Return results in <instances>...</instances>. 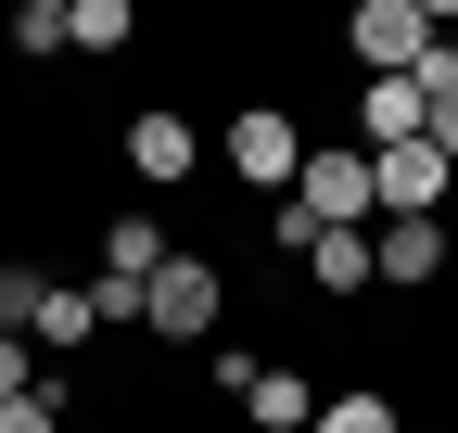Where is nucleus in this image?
<instances>
[{
	"mask_svg": "<svg viewBox=\"0 0 458 433\" xmlns=\"http://www.w3.org/2000/svg\"><path fill=\"white\" fill-rule=\"evenodd\" d=\"M445 38V0H357L344 13V51H357V77H420Z\"/></svg>",
	"mask_w": 458,
	"mask_h": 433,
	"instance_id": "f257e3e1",
	"label": "nucleus"
},
{
	"mask_svg": "<svg viewBox=\"0 0 458 433\" xmlns=\"http://www.w3.org/2000/svg\"><path fill=\"white\" fill-rule=\"evenodd\" d=\"M293 204L318 216V230H382V166L357 140H306V179H293Z\"/></svg>",
	"mask_w": 458,
	"mask_h": 433,
	"instance_id": "f03ea898",
	"label": "nucleus"
},
{
	"mask_svg": "<svg viewBox=\"0 0 458 433\" xmlns=\"http://www.w3.org/2000/svg\"><path fill=\"white\" fill-rule=\"evenodd\" d=\"M229 179L267 191V204H293V179H306V128H293V102H242V115H229Z\"/></svg>",
	"mask_w": 458,
	"mask_h": 433,
	"instance_id": "7ed1b4c3",
	"label": "nucleus"
},
{
	"mask_svg": "<svg viewBox=\"0 0 458 433\" xmlns=\"http://www.w3.org/2000/svg\"><path fill=\"white\" fill-rule=\"evenodd\" d=\"M216 318H229V267L179 242V255H165V281H153V306H140V332H153V344H204Z\"/></svg>",
	"mask_w": 458,
	"mask_h": 433,
	"instance_id": "20e7f679",
	"label": "nucleus"
},
{
	"mask_svg": "<svg viewBox=\"0 0 458 433\" xmlns=\"http://www.w3.org/2000/svg\"><path fill=\"white\" fill-rule=\"evenodd\" d=\"M433 140V77H357V153Z\"/></svg>",
	"mask_w": 458,
	"mask_h": 433,
	"instance_id": "39448f33",
	"label": "nucleus"
},
{
	"mask_svg": "<svg viewBox=\"0 0 458 433\" xmlns=\"http://www.w3.org/2000/svg\"><path fill=\"white\" fill-rule=\"evenodd\" d=\"M191 166H204V128L179 115V102H153V115H128V179H140V191H179Z\"/></svg>",
	"mask_w": 458,
	"mask_h": 433,
	"instance_id": "423d86ee",
	"label": "nucleus"
},
{
	"mask_svg": "<svg viewBox=\"0 0 458 433\" xmlns=\"http://www.w3.org/2000/svg\"><path fill=\"white\" fill-rule=\"evenodd\" d=\"M445 255H458L445 216H382V281H394V293H433V281H445Z\"/></svg>",
	"mask_w": 458,
	"mask_h": 433,
	"instance_id": "0eeeda50",
	"label": "nucleus"
},
{
	"mask_svg": "<svg viewBox=\"0 0 458 433\" xmlns=\"http://www.w3.org/2000/svg\"><path fill=\"white\" fill-rule=\"evenodd\" d=\"M382 166V216H445V191H458V166L433 140H408V153H369Z\"/></svg>",
	"mask_w": 458,
	"mask_h": 433,
	"instance_id": "6e6552de",
	"label": "nucleus"
},
{
	"mask_svg": "<svg viewBox=\"0 0 458 433\" xmlns=\"http://www.w3.org/2000/svg\"><path fill=\"white\" fill-rule=\"evenodd\" d=\"M318 408H331V395L306 383L293 357H280V369H255V395H242V420H255V433H318Z\"/></svg>",
	"mask_w": 458,
	"mask_h": 433,
	"instance_id": "1a4fd4ad",
	"label": "nucleus"
},
{
	"mask_svg": "<svg viewBox=\"0 0 458 433\" xmlns=\"http://www.w3.org/2000/svg\"><path fill=\"white\" fill-rule=\"evenodd\" d=\"M165 255H179V242H165L153 216H114V230H102V281H114V293H153Z\"/></svg>",
	"mask_w": 458,
	"mask_h": 433,
	"instance_id": "9d476101",
	"label": "nucleus"
},
{
	"mask_svg": "<svg viewBox=\"0 0 458 433\" xmlns=\"http://www.w3.org/2000/svg\"><path fill=\"white\" fill-rule=\"evenodd\" d=\"M306 281H318L331 306H344V293H369V281H382V230H331V242L306 255Z\"/></svg>",
	"mask_w": 458,
	"mask_h": 433,
	"instance_id": "9b49d317",
	"label": "nucleus"
},
{
	"mask_svg": "<svg viewBox=\"0 0 458 433\" xmlns=\"http://www.w3.org/2000/svg\"><path fill=\"white\" fill-rule=\"evenodd\" d=\"M26 344H38V357H77V344H102V306L51 281V306H38V332H26Z\"/></svg>",
	"mask_w": 458,
	"mask_h": 433,
	"instance_id": "f8f14e48",
	"label": "nucleus"
},
{
	"mask_svg": "<svg viewBox=\"0 0 458 433\" xmlns=\"http://www.w3.org/2000/svg\"><path fill=\"white\" fill-rule=\"evenodd\" d=\"M38 306H51V267L38 255H0V332H38Z\"/></svg>",
	"mask_w": 458,
	"mask_h": 433,
	"instance_id": "ddd939ff",
	"label": "nucleus"
},
{
	"mask_svg": "<svg viewBox=\"0 0 458 433\" xmlns=\"http://www.w3.org/2000/svg\"><path fill=\"white\" fill-rule=\"evenodd\" d=\"M13 51H26V64L77 51V0H26V13H13Z\"/></svg>",
	"mask_w": 458,
	"mask_h": 433,
	"instance_id": "4468645a",
	"label": "nucleus"
},
{
	"mask_svg": "<svg viewBox=\"0 0 458 433\" xmlns=\"http://www.w3.org/2000/svg\"><path fill=\"white\" fill-rule=\"evenodd\" d=\"M318 433H408V420H394V395H382V383H344V395L318 408Z\"/></svg>",
	"mask_w": 458,
	"mask_h": 433,
	"instance_id": "2eb2a0df",
	"label": "nucleus"
},
{
	"mask_svg": "<svg viewBox=\"0 0 458 433\" xmlns=\"http://www.w3.org/2000/svg\"><path fill=\"white\" fill-rule=\"evenodd\" d=\"M128 38H140L128 0H77V51H89V64H102V51H128Z\"/></svg>",
	"mask_w": 458,
	"mask_h": 433,
	"instance_id": "dca6fc26",
	"label": "nucleus"
},
{
	"mask_svg": "<svg viewBox=\"0 0 458 433\" xmlns=\"http://www.w3.org/2000/svg\"><path fill=\"white\" fill-rule=\"evenodd\" d=\"M64 408H77L64 383H38V395H13V408H0V433H64Z\"/></svg>",
	"mask_w": 458,
	"mask_h": 433,
	"instance_id": "f3484780",
	"label": "nucleus"
},
{
	"mask_svg": "<svg viewBox=\"0 0 458 433\" xmlns=\"http://www.w3.org/2000/svg\"><path fill=\"white\" fill-rule=\"evenodd\" d=\"M38 383H51V369H38V344H26V332H0V408H13V395H38Z\"/></svg>",
	"mask_w": 458,
	"mask_h": 433,
	"instance_id": "a211bd4d",
	"label": "nucleus"
},
{
	"mask_svg": "<svg viewBox=\"0 0 458 433\" xmlns=\"http://www.w3.org/2000/svg\"><path fill=\"white\" fill-rule=\"evenodd\" d=\"M433 153L458 166V89H433Z\"/></svg>",
	"mask_w": 458,
	"mask_h": 433,
	"instance_id": "6ab92c4d",
	"label": "nucleus"
},
{
	"mask_svg": "<svg viewBox=\"0 0 458 433\" xmlns=\"http://www.w3.org/2000/svg\"><path fill=\"white\" fill-rule=\"evenodd\" d=\"M433 89H458V13H445V38H433V64H420Z\"/></svg>",
	"mask_w": 458,
	"mask_h": 433,
	"instance_id": "aec40b11",
	"label": "nucleus"
}]
</instances>
